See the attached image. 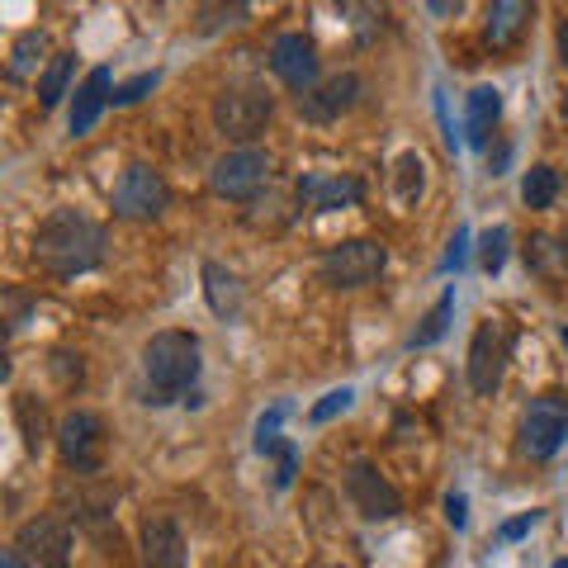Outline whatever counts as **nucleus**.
<instances>
[{"mask_svg": "<svg viewBox=\"0 0 568 568\" xmlns=\"http://www.w3.org/2000/svg\"><path fill=\"white\" fill-rule=\"evenodd\" d=\"M450 317H455V290H446L436 298V308L422 317V327L413 332V351H422V346H436L440 336L450 332Z\"/></svg>", "mask_w": 568, "mask_h": 568, "instance_id": "nucleus-23", "label": "nucleus"}, {"mask_svg": "<svg viewBox=\"0 0 568 568\" xmlns=\"http://www.w3.org/2000/svg\"><path fill=\"white\" fill-rule=\"evenodd\" d=\"M555 568H568V559H559V564H555Z\"/></svg>", "mask_w": 568, "mask_h": 568, "instance_id": "nucleus-40", "label": "nucleus"}, {"mask_svg": "<svg viewBox=\"0 0 568 568\" xmlns=\"http://www.w3.org/2000/svg\"><path fill=\"white\" fill-rule=\"evenodd\" d=\"M530 10H536V0H493V6H488V24H484V39L493 48H511V43L521 39Z\"/></svg>", "mask_w": 568, "mask_h": 568, "instance_id": "nucleus-17", "label": "nucleus"}, {"mask_svg": "<svg viewBox=\"0 0 568 568\" xmlns=\"http://www.w3.org/2000/svg\"><path fill=\"white\" fill-rule=\"evenodd\" d=\"M246 20V0H200L194 10V29L200 33H223Z\"/></svg>", "mask_w": 568, "mask_h": 568, "instance_id": "nucleus-21", "label": "nucleus"}, {"mask_svg": "<svg viewBox=\"0 0 568 568\" xmlns=\"http://www.w3.org/2000/svg\"><path fill=\"white\" fill-rule=\"evenodd\" d=\"M194 379H200V336L194 332H156L142 346V403H175L190 394Z\"/></svg>", "mask_w": 568, "mask_h": 568, "instance_id": "nucleus-2", "label": "nucleus"}, {"mask_svg": "<svg viewBox=\"0 0 568 568\" xmlns=\"http://www.w3.org/2000/svg\"><path fill=\"white\" fill-rule=\"evenodd\" d=\"M346 497H351V507L361 511L365 521H394L398 511H403V497H398V488L388 484V478L375 469V465H351V474H346Z\"/></svg>", "mask_w": 568, "mask_h": 568, "instance_id": "nucleus-11", "label": "nucleus"}, {"mask_svg": "<svg viewBox=\"0 0 568 568\" xmlns=\"http://www.w3.org/2000/svg\"><path fill=\"white\" fill-rule=\"evenodd\" d=\"M417 194H422V156L403 152L394 166V200L407 209V204H417Z\"/></svg>", "mask_w": 568, "mask_h": 568, "instance_id": "nucleus-26", "label": "nucleus"}, {"mask_svg": "<svg viewBox=\"0 0 568 568\" xmlns=\"http://www.w3.org/2000/svg\"><path fill=\"white\" fill-rule=\"evenodd\" d=\"M536 521H540V511H526V517H517V521H507V526H503V540H521V536H526V530H530V526H536Z\"/></svg>", "mask_w": 568, "mask_h": 568, "instance_id": "nucleus-35", "label": "nucleus"}, {"mask_svg": "<svg viewBox=\"0 0 568 568\" xmlns=\"http://www.w3.org/2000/svg\"><path fill=\"white\" fill-rule=\"evenodd\" d=\"M564 110H568V104H564Z\"/></svg>", "mask_w": 568, "mask_h": 568, "instance_id": "nucleus-41", "label": "nucleus"}, {"mask_svg": "<svg viewBox=\"0 0 568 568\" xmlns=\"http://www.w3.org/2000/svg\"><path fill=\"white\" fill-rule=\"evenodd\" d=\"M0 568H39V564H29L20 549H6V555H0Z\"/></svg>", "mask_w": 568, "mask_h": 568, "instance_id": "nucleus-37", "label": "nucleus"}, {"mask_svg": "<svg viewBox=\"0 0 568 568\" xmlns=\"http://www.w3.org/2000/svg\"><path fill=\"white\" fill-rule=\"evenodd\" d=\"M43 52H48V33H39V29L20 33V43H14V52H10V71L14 77H29V71L39 67Z\"/></svg>", "mask_w": 568, "mask_h": 568, "instance_id": "nucleus-27", "label": "nucleus"}, {"mask_svg": "<svg viewBox=\"0 0 568 568\" xmlns=\"http://www.w3.org/2000/svg\"><path fill=\"white\" fill-rule=\"evenodd\" d=\"M138 545H142V568H185V536L166 511H152L138 530Z\"/></svg>", "mask_w": 568, "mask_h": 568, "instance_id": "nucleus-13", "label": "nucleus"}, {"mask_svg": "<svg viewBox=\"0 0 568 568\" xmlns=\"http://www.w3.org/2000/svg\"><path fill=\"white\" fill-rule=\"evenodd\" d=\"M110 67H95L91 77L81 81V91H77V100H71V119H67V129H71V138H85L100 123V114H104V104H110L114 95H110Z\"/></svg>", "mask_w": 568, "mask_h": 568, "instance_id": "nucleus-15", "label": "nucleus"}, {"mask_svg": "<svg viewBox=\"0 0 568 568\" xmlns=\"http://www.w3.org/2000/svg\"><path fill=\"white\" fill-rule=\"evenodd\" d=\"M14 549L39 568H71V526L62 517H33L14 530Z\"/></svg>", "mask_w": 568, "mask_h": 568, "instance_id": "nucleus-9", "label": "nucleus"}, {"mask_svg": "<svg viewBox=\"0 0 568 568\" xmlns=\"http://www.w3.org/2000/svg\"><path fill=\"white\" fill-rule=\"evenodd\" d=\"M33 261L43 265L48 275H85L104 261V227L91 223L77 209H58L48 213L33 233Z\"/></svg>", "mask_w": 568, "mask_h": 568, "instance_id": "nucleus-1", "label": "nucleus"}, {"mask_svg": "<svg viewBox=\"0 0 568 568\" xmlns=\"http://www.w3.org/2000/svg\"><path fill=\"white\" fill-rule=\"evenodd\" d=\"M58 450L67 469L77 474H100L104 465V422L95 413H67L58 426Z\"/></svg>", "mask_w": 568, "mask_h": 568, "instance_id": "nucleus-8", "label": "nucleus"}, {"mask_svg": "<svg viewBox=\"0 0 568 568\" xmlns=\"http://www.w3.org/2000/svg\"><path fill=\"white\" fill-rule=\"evenodd\" d=\"M298 474V450L294 446H280V469H275V488H290Z\"/></svg>", "mask_w": 568, "mask_h": 568, "instance_id": "nucleus-33", "label": "nucleus"}, {"mask_svg": "<svg viewBox=\"0 0 568 568\" xmlns=\"http://www.w3.org/2000/svg\"><path fill=\"white\" fill-rule=\"evenodd\" d=\"M271 166L275 162L265 148H233L213 162L209 185H213V194H223V200H252V194L271 181Z\"/></svg>", "mask_w": 568, "mask_h": 568, "instance_id": "nucleus-5", "label": "nucleus"}, {"mask_svg": "<svg viewBox=\"0 0 568 568\" xmlns=\"http://www.w3.org/2000/svg\"><path fill=\"white\" fill-rule=\"evenodd\" d=\"M526 265L545 280H568V242H555V237H536L526 246Z\"/></svg>", "mask_w": 568, "mask_h": 568, "instance_id": "nucleus-20", "label": "nucleus"}, {"mask_svg": "<svg viewBox=\"0 0 568 568\" xmlns=\"http://www.w3.org/2000/svg\"><path fill=\"white\" fill-rule=\"evenodd\" d=\"M171 204V190L162 181V171H152L148 162H133L129 171L119 175V185H114V213L119 219H162Z\"/></svg>", "mask_w": 568, "mask_h": 568, "instance_id": "nucleus-6", "label": "nucleus"}, {"mask_svg": "<svg viewBox=\"0 0 568 568\" xmlns=\"http://www.w3.org/2000/svg\"><path fill=\"white\" fill-rule=\"evenodd\" d=\"M503 369H507V327L484 323L469 342V388L478 398H493L503 388Z\"/></svg>", "mask_w": 568, "mask_h": 568, "instance_id": "nucleus-10", "label": "nucleus"}, {"mask_svg": "<svg viewBox=\"0 0 568 568\" xmlns=\"http://www.w3.org/2000/svg\"><path fill=\"white\" fill-rule=\"evenodd\" d=\"M204 298H209V308L219 313V317H237L242 313V298H246V290H242V280L227 271V265H219V261H204Z\"/></svg>", "mask_w": 568, "mask_h": 568, "instance_id": "nucleus-18", "label": "nucleus"}, {"mask_svg": "<svg viewBox=\"0 0 568 568\" xmlns=\"http://www.w3.org/2000/svg\"><path fill=\"white\" fill-rule=\"evenodd\" d=\"M559 58H564V62H568V20H564V24H559Z\"/></svg>", "mask_w": 568, "mask_h": 568, "instance_id": "nucleus-38", "label": "nucleus"}, {"mask_svg": "<svg viewBox=\"0 0 568 568\" xmlns=\"http://www.w3.org/2000/svg\"><path fill=\"white\" fill-rule=\"evenodd\" d=\"M14 417H20V432H24V446L39 455L43 450V436H48V422H43V403L39 398H29L20 394L14 398Z\"/></svg>", "mask_w": 568, "mask_h": 568, "instance_id": "nucleus-25", "label": "nucleus"}, {"mask_svg": "<svg viewBox=\"0 0 568 568\" xmlns=\"http://www.w3.org/2000/svg\"><path fill=\"white\" fill-rule=\"evenodd\" d=\"M355 104H361V77H355V71H342V77H332V81L298 95V110H304V119H313V123L342 119L346 110H355Z\"/></svg>", "mask_w": 568, "mask_h": 568, "instance_id": "nucleus-14", "label": "nucleus"}, {"mask_svg": "<svg viewBox=\"0 0 568 568\" xmlns=\"http://www.w3.org/2000/svg\"><path fill=\"white\" fill-rule=\"evenodd\" d=\"M361 194H365V185L351 181V175H304V181H298V200L317 213L351 209V204H361Z\"/></svg>", "mask_w": 568, "mask_h": 568, "instance_id": "nucleus-16", "label": "nucleus"}, {"mask_svg": "<svg viewBox=\"0 0 568 568\" xmlns=\"http://www.w3.org/2000/svg\"><path fill=\"white\" fill-rule=\"evenodd\" d=\"M271 114H275V104L265 91H256V85H227L223 95H213V123L233 142L256 138L265 123H271Z\"/></svg>", "mask_w": 568, "mask_h": 568, "instance_id": "nucleus-4", "label": "nucleus"}, {"mask_svg": "<svg viewBox=\"0 0 568 568\" xmlns=\"http://www.w3.org/2000/svg\"><path fill=\"white\" fill-rule=\"evenodd\" d=\"M355 403V394H351V388H332V394L323 398V403H313V413H308V422L313 426H327L332 417H342L346 413V407Z\"/></svg>", "mask_w": 568, "mask_h": 568, "instance_id": "nucleus-30", "label": "nucleus"}, {"mask_svg": "<svg viewBox=\"0 0 568 568\" xmlns=\"http://www.w3.org/2000/svg\"><path fill=\"white\" fill-rule=\"evenodd\" d=\"M564 346H568V323H564Z\"/></svg>", "mask_w": 568, "mask_h": 568, "instance_id": "nucleus-39", "label": "nucleus"}, {"mask_svg": "<svg viewBox=\"0 0 568 568\" xmlns=\"http://www.w3.org/2000/svg\"><path fill=\"white\" fill-rule=\"evenodd\" d=\"M284 417H290V403H275L271 413L256 422V450H261V455L280 450V422H284Z\"/></svg>", "mask_w": 568, "mask_h": 568, "instance_id": "nucleus-28", "label": "nucleus"}, {"mask_svg": "<svg viewBox=\"0 0 568 568\" xmlns=\"http://www.w3.org/2000/svg\"><path fill=\"white\" fill-rule=\"evenodd\" d=\"M568 436V403L559 394H540L530 398L526 417H521V455L530 459H549Z\"/></svg>", "mask_w": 568, "mask_h": 568, "instance_id": "nucleus-7", "label": "nucleus"}, {"mask_svg": "<svg viewBox=\"0 0 568 568\" xmlns=\"http://www.w3.org/2000/svg\"><path fill=\"white\" fill-rule=\"evenodd\" d=\"M465 261H469V227L459 223L455 237H450V252H446V261H440V271H459Z\"/></svg>", "mask_w": 568, "mask_h": 568, "instance_id": "nucleus-32", "label": "nucleus"}, {"mask_svg": "<svg viewBox=\"0 0 568 568\" xmlns=\"http://www.w3.org/2000/svg\"><path fill=\"white\" fill-rule=\"evenodd\" d=\"M446 521H450L455 530H465V521H469V503H465L459 493H450V497H446Z\"/></svg>", "mask_w": 568, "mask_h": 568, "instance_id": "nucleus-34", "label": "nucleus"}, {"mask_svg": "<svg viewBox=\"0 0 568 568\" xmlns=\"http://www.w3.org/2000/svg\"><path fill=\"white\" fill-rule=\"evenodd\" d=\"M497 119H503V95H497L493 85H478V91L469 95V114H465V138H469V148H488Z\"/></svg>", "mask_w": 568, "mask_h": 568, "instance_id": "nucleus-19", "label": "nucleus"}, {"mask_svg": "<svg viewBox=\"0 0 568 568\" xmlns=\"http://www.w3.org/2000/svg\"><path fill=\"white\" fill-rule=\"evenodd\" d=\"M156 81H162L156 71H142V77H133L129 85H119V91H114V104H138L148 91H156Z\"/></svg>", "mask_w": 568, "mask_h": 568, "instance_id": "nucleus-31", "label": "nucleus"}, {"mask_svg": "<svg viewBox=\"0 0 568 568\" xmlns=\"http://www.w3.org/2000/svg\"><path fill=\"white\" fill-rule=\"evenodd\" d=\"M71 71H77V52H58V58L48 62V71L39 77V104H43V110H52V104L67 95Z\"/></svg>", "mask_w": 568, "mask_h": 568, "instance_id": "nucleus-22", "label": "nucleus"}, {"mask_svg": "<svg viewBox=\"0 0 568 568\" xmlns=\"http://www.w3.org/2000/svg\"><path fill=\"white\" fill-rule=\"evenodd\" d=\"M384 242L375 237H351V242H336L323 252L317 261V275H323L327 290H365V284H375L384 275Z\"/></svg>", "mask_w": 568, "mask_h": 568, "instance_id": "nucleus-3", "label": "nucleus"}, {"mask_svg": "<svg viewBox=\"0 0 568 568\" xmlns=\"http://www.w3.org/2000/svg\"><path fill=\"white\" fill-rule=\"evenodd\" d=\"M271 67L275 77L290 85V91H313L317 85V43L308 39V33H280V39L271 43Z\"/></svg>", "mask_w": 568, "mask_h": 568, "instance_id": "nucleus-12", "label": "nucleus"}, {"mask_svg": "<svg viewBox=\"0 0 568 568\" xmlns=\"http://www.w3.org/2000/svg\"><path fill=\"white\" fill-rule=\"evenodd\" d=\"M507 242H511V233H507L503 223L488 227V237H484V271H488V275H497V271L507 265Z\"/></svg>", "mask_w": 568, "mask_h": 568, "instance_id": "nucleus-29", "label": "nucleus"}, {"mask_svg": "<svg viewBox=\"0 0 568 568\" xmlns=\"http://www.w3.org/2000/svg\"><path fill=\"white\" fill-rule=\"evenodd\" d=\"M426 6H432L436 20H455V14L465 10V0H426Z\"/></svg>", "mask_w": 568, "mask_h": 568, "instance_id": "nucleus-36", "label": "nucleus"}, {"mask_svg": "<svg viewBox=\"0 0 568 568\" xmlns=\"http://www.w3.org/2000/svg\"><path fill=\"white\" fill-rule=\"evenodd\" d=\"M559 194V171L555 166H530L526 181H521V200L526 209H549Z\"/></svg>", "mask_w": 568, "mask_h": 568, "instance_id": "nucleus-24", "label": "nucleus"}]
</instances>
